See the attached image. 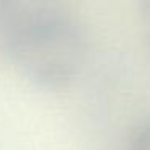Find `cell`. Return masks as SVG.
<instances>
[{"mask_svg": "<svg viewBox=\"0 0 150 150\" xmlns=\"http://www.w3.org/2000/svg\"><path fill=\"white\" fill-rule=\"evenodd\" d=\"M0 42L29 73L49 81L68 78L82 50L73 21L37 4H0Z\"/></svg>", "mask_w": 150, "mask_h": 150, "instance_id": "6da1fadb", "label": "cell"}]
</instances>
